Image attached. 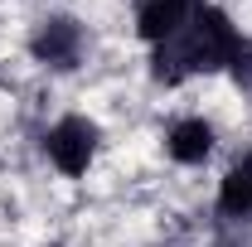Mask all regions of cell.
Here are the masks:
<instances>
[{
	"instance_id": "obj_1",
	"label": "cell",
	"mask_w": 252,
	"mask_h": 247,
	"mask_svg": "<svg viewBox=\"0 0 252 247\" xmlns=\"http://www.w3.org/2000/svg\"><path fill=\"white\" fill-rule=\"evenodd\" d=\"M243 39H248V34L238 30V20H233L223 5L204 0L170 44L151 49V83H160V88H185L189 78L228 73L233 54L243 49Z\"/></svg>"
},
{
	"instance_id": "obj_2",
	"label": "cell",
	"mask_w": 252,
	"mask_h": 247,
	"mask_svg": "<svg viewBox=\"0 0 252 247\" xmlns=\"http://www.w3.org/2000/svg\"><path fill=\"white\" fill-rule=\"evenodd\" d=\"M25 49H30V59L39 63L44 73H78V68L88 63L93 34H88V25H83L78 15L54 10V15L34 20L30 39H25Z\"/></svg>"
},
{
	"instance_id": "obj_3",
	"label": "cell",
	"mask_w": 252,
	"mask_h": 247,
	"mask_svg": "<svg viewBox=\"0 0 252 247\" xmlns=\"http://www.w3.org/2000/svg\"><path fill=\"white\" fill-rule=\"evenodd\" d=\"M44 160L59 170L63 180H88V170L102 155V126L83 112H63L59 122L44 126Z\"/></svg>"
},
{
	"instance_id": "obj_4",
	"label": "cell",
	"mask_w": 252,
	"mask_h": 247,
	"mask_svg": "<svg viewBox=\"0 0 252 247\" xmlns=\"http://www.w3.org/2000/svg\"><path fill=\"white\" fill-rule=\"evenodd\" d=\"M160 146H165V155L175 165L199 170V165H209L214 151H219V126L209 122V117H199V112H185V117H175V122L160 131Z\"/></svg>"
},
{
	"instance_id": "obj_5",
	"label": "cell",
	"mask_w": 252,
	"mask_h": 247,
	"mask_svg": "<svg viewBox=\"0 0 252 247\" xmlns=\"http://www.w3.org/2000/svg\"><path fill=\"white\" fill-rule=\"evenodd\" d=\"M204 0H136V39L146 44V49H160V44H170L175 34L189 25V15L199 10Z\"/></svg>"
},
{
	"instance_id": "obj_6",
	"label": "cell",
	"mask_w": 252,
	"mask_h": 247,
	"mask_svg": "<svg viewBox=\"0 0 252 247\" xmlns=\"http://www.w3.org/2000/svg\"><path fill=\"white\" fill-rule=\"evenodd\" d=\"M214 209H219L223 223L233 228H252V151H243L219 180V194H214Z\"/></svg>"
},
{
	"instance_id": "obj_7",
	"label": "cell",
	"mask_w": 252,
	"mask_h": 247,
	"mask_svg": "<svg viewBox=\"0 0 252 247\" xmlns=\"http://www.w3.org/2000/svg\"><path fill=\"white\" fill-rule=\"evenodd\" d=\"M228 83H233V88L252 102V34L243 39V49H238V54H233V63H228Z\"/></svg>"
},
{
	"instance_id": "obj_8",
	"label": "cell",
	"mask_w": 252,
	"mask_h": 247,
	"mask_svg": "<svg viewBox=\"0 0 252 247\" xmlns=\"http://www.w3.org/2000/svg\"><path fill=\"white\" fill-rule=\"evenodd\" d=\"M44 247H68V243H44Z\"/></svg>"
}]
</instances>
